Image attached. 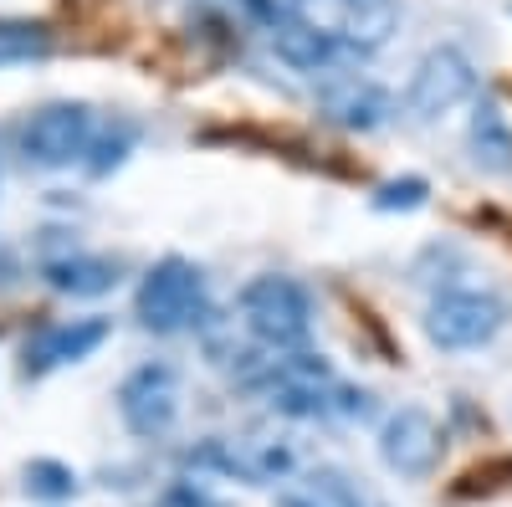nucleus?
Listing matches in <instances>:
<instances>
[{
  "label": "nucleus",
  "mask_w": 512,
  "mask_h": 507,
  "mask_svg": "<svg viewBox=\"0 0 512 507\" xmlns=\"http://www.w3.org/2000/svg\"><path fill=\"white\" fill-rule=\"evenodd\" d=\"M200 467H216L236 482H282L292 472V446L272 436H241V441H205L195 451Z\"/></svg>",
  "instance_id": "9d476101"
},
{
  "label": "nucleus",
  "mask_w": 512,
  "mask_h": 507,
  "mask_svg": "<svg viewBox=\"0 0 512 507\" xmlns=\"http://www.w3.org/2000/svg\"><path fill=\"white\" fill-rule=\"evenodd\" d=\"M47 52H52V31L41 21H0V67L47 57Z\"/></svg>",
  "instance_id": "f3484780"
},
{
  "label": "nucleus",
  "mask_w": 512,
  "mask_h": 507,
  "mask_svg": "<svg viewBox=\"0 0 512 507\" xmlns=\"http://www.w3.org/2000/svg\"><path fill=\"white\" fill-rule=\"evenodd\" d=\"M241 6H246L251 16H262L267 26H277V21H282V6H277V0H241Z\"/></svg>",
  "instance_id": "4be33fe9"
},
{
  "label": "nucleus",
  "mask_w": 512,
  "mask_h": 507,
  "mask_svg": "<svg viewBox=\"0 0 512 507\" xmlns=\"http://www.w3.org/2000/svg\"><path fill=\"white\" fill-rule=\"evenodd\" d=\"M113 323L108 318H72V323H52L41 328L31 344H26V369L31 374H47V369H62V364H77L88 359L93 349L108 344Z\"/></svg>",
  "instance_id": "9b49d317"
},
{
  "label": "nucleus",
  "mask_w": 512,
  "mask_h": 507,
  "mask_svg": "<svg viewBox=\"0 0 512 507\" xmlns=\"http://www.w3.org/2000/svg\"><path fill=\"white\" fill-rule=\"evenodd\" d=\"M282 16L323 31L338 52H379L400 31L395 0H277Z\"/></svg>",
  "instance_id": "f03ea898"
},
{
  "label": "nucleus",
  "mask_w": 512,
  "mask_h": 507,
  "mask_svg": "<svg viewBox=\"0 0 512 507\" xmlns=\"http://www.w3.org/2000/svg\"><path fill=\"white\" fill-rule=\"evenodd\" d=\"M277 507H364V497H359V487L338 467H318L297 487H287L277 497Z\"/></svg>",
  "instance_id": "dca6fc26"
},
{
  "label": "nucleus",
  "mask_w": 512,
  "mask_h": 507,
  "mask_svg": "<svg viewBox=\"0 0 512 507\" xmlns=\"http://www.w3.org/2000/svg\"><path fill=\"white\" fill-rule=\"evenodd\" d=\"M323 113L338 123V129L369 134V129H379V123L390 118V93L374 88V82H364V77H349V82H338V88L323 93Z\"/></svg>",
  "instance_id": "f8f14e48"
},
{
  "label": "nucleus",
  "mask_w": 512,
  "mask_h": 507,
  "mask_svg": "<svg viewBox=\"0 0 512 507\" xmlns=\"http://www.w3.org/2000/svg\"><path fill=\"white\" fill-rule=\"evenodd\" d=\"M472 93H477V67H472V57L456 52V47H436V52H425L420 67L410 72L405 108H410L415 118L431 123V118L461 108Z\"/></svg>",
  "instance_id": "6e6552de"
},
{
  "label": "nucleus",
  "mask_w": 512,
  "mask_h": 507,
  "mask_svg": "<svg viewBox=\"0 0 512 507\" xmlns=\"http://www.w3.org/2000/svg\"><path fill=\"white\" fill-rule=\"evenodd\" d=\"M134 313L149 333H180V328H195L200 313H205V277L195 262L185 257H164L149 267V277L139 282V298H134Z\"/></svg>",
  "instance_id": "20e7f679"
},
{
  "label": "nucleus",
  "mask_w": 512,
  "mask_h": 507,
  "mask_svg": "<svg viewBox=\"0 0 512 507\" xmlns=\"http://www.w3.org/2000/svg\"><path fill=\"white\" fill-rule=\"evenodd\" d=\"M246 385L262 390L277 415L313 420V415H333L338 379H333L323 354H282V359H267L262 369H251Z\"/></svg>",
  "instance_id": "7ed1b4c3"
},
{
  "label": "nucleus",
  "mask_w": 512,
  "mask_h": 507,
  "mask_svg": "<svg viewBox=\"0 0 512 507\" xmlns=\"http://www.w3.org/2000/svg\"><path fill=\"white\" fill-rule=\"evenodd\" d=\"M128 149H134V123H118L113 134H103V139L88 149V154H93V159H88V169H93V175H108V169H118V164H123V154H128Z\"/></svg>",
  "instance_id": "aec40b11"
},
{
  "label": "nucleus",
  "mask_w": 512,
  "mask_h": 507,
  "mask_svg": "<svg viewBox=\"0 0 512 507\" xmlns=\"http://www.w3.org/2000/svg\"><path fill=\"white\" fill-rule=\"evenodd\" d=\"M272 52H277L292 72H323V67H333V57H338V47H333L323 31L292 21V16H282V21L272 26Z\"/></svg>",
  "instance_id": "4468645a"
},
{
  "label": "nucleus",
  "mask_w": 512,
  "mask_h": 507,
  "mask_svg": "<svg viewBox=\"0 0 512 507\" xmlns=\"http://www.w3.org/2000/svg\"><path fill=\"white\" fill-rule=\"evenodd\" d=\"M425 195H431V185L420 175H405V180H390L374 190V210H415V205H425Z\"/></svg>",
  "instance_id": "6ab92c4d"
},
{
  "label": "nucleus",
  "mask_w": 512,
  "mask_h": 507,
  "mask_svg": "<svg viewBox=\"0 0 512 507\" xmlns=\"http://www.w3.org/2000/svg\"><path fill=\"white\" fill-rule=\"evenodd\" d=\"M241 323L251 328V338L272 354H297L313 333V298L303 282L292 277H251L241 287Z\"/></svg>",
  "instance_id": "f257e3e1"
},
{
  "label": "nucleus",
  "mask_w": 512,
  "mask_h": 507,
  "mask_svg": "<svg viewBox=\"0 0 512 507\" xmlns=\"http://www.w3.org/2000/svg\"><path fill=\"white\" fill-rule=\"evenodd\" d=\"M472 154L492 175H512V123L497 98H482L472 113Z\"/></svg>",
  "instance_id": "2eb2a0df"
},
{
  "label": "nucleus",
  "mask_w": 512,
  "mask_h": 507,
  "mask_svg": "<svg viewBox=\"0 0 512 507\" xmlns=\"http://www.w3.org/2000/svg\"><path fill=\"white\" fill-rule=\"evenodd\" d=\"M502 323H507V303L492 287H451L425 313V333L441 349H482L502 333Z\"/></svg>",
  "instance_id": "39448f33"
},
{
  "label": "nucleus",
  "mask_w": 512,
  "mask_h": 507,
  "mask_svg": "<svg viewBox=\"0 0 512 507\" xmlns=\"http://www.w3.org/2000/svg\"><path fill=\"white\" fill-rule=\"evenodd\" d=\"M118 415L139 441H159L180 415V379L169 364H139L118 385Z\"/></svg>",
  "instance_id": "0eeeda50"
},
{
  "label": "nucleus",
  "mask_w": 512,
  "mask_h": 507,
  "mask_svg": "<svg viewBox=\"0 0 512 507\" xmlns=\"http://www.w3.org/2000/svg\"><path fill=\"white\" fill-rule=\"evenodd\" d=\"M26 492L41 497V502H67V497H77V472L67 467V461L41 456V461L26 467Z\"/></svg>",
  "instance_id": "a211bd4d"
},
{
  "label": "nucleus",
  "mask_w": 512,
  "mask_h": 507,
  "mask_svg": "<svg viewBox=\"0 0 512 507\" xmlns=\"http://www.w3.org/2000/svg\"><path fill=\"white\" fill-rule=\"evenodd\" d=\"M93 149V113L88 103H47L21 123V154L41 169H67Z\"/></svg>",
  "instance_id": "423d86ee"
},
{
  "label": "nucleus",
  "mask_w": 512,
  "mask_h": 507,
  "mask_svg": "<svg viewBox=\"0 0 512 507\" xmlns=\"http://www.w3.org/2000/svg\"><path fill=\"white\" fill-rule=\"evenodd\" d=\"M41 277H47L52 292H62V298H103V292L118 287V262L108 257H57L41 267Z\"/></svg>",
  "instance_id": "ddd939ff"
},
{
  "label": "nucleus",
  "mask_w": 512,
  "mask_h": 507,
  "mask_svg": "<svg viewBox=\"0 0 512 507\" xmlns=\"http://www.w3.org/2000/svg\"><path fill=\"white\" fill-rule=\"evenodd\" d=\"M441 420L420 405H400L390 420L379 426V461L390 467L395 477H431L436 461H441Z\"/></svg>",
  "instance_id": "1a4fd4ad"
},
{
  "label": "nucleus",
  "mask_w": 512,
  "mask_h": 507,
  "mask_svg": "<svg viewBox=\"0 0 512 507\" xmlns=\"http://www.w3.org/2000/svg\"><path fill=\"white\" fill-rule=\"evenodd\" d=\"M164 507H216V497H210V492H200L195 482H180L175 492L164 497Z\"/></svg>",
  "instance_id": "412c9836"
}]
</instances>
